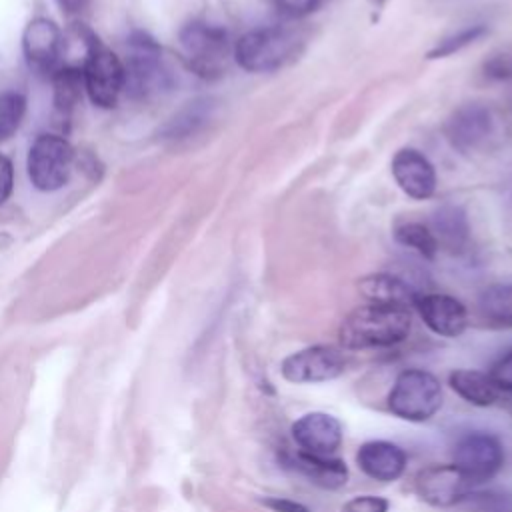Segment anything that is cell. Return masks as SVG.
Instances as JSON below:
<instances>
[{
	"instance_id": "6da1fadb",
	"label": "cell",
	"mask_w": 512,
	"mask_h": 512,
	"mask_svg": "<svg viewBox=\"0 0 512 512\" xmlns=\"http://www.w3.org/2000/svg\"><path fill=\"white\" fill-rule=\"evenodd\" d=\"M412 326L408 308L386 304H362L354 308L338 328V342L346 350L388 348L402 342Z\"/></svg>"
},
{
	"instance_id": "7a4b0ae2",
	"label": "cell",
	"mask_w": 512,
	"mask_h": 512,
	"mask_svg": "<svg viewBox=\"0 0 512 512\" xmlns=\"http://www.w3.org/2000/svg\"><path fill=\"white\" fill-rule=\"evenodd\" d=\"M386 404L402 420L426 422L442 408V384L428 370H402L392 384Z\"/></svg>"
},
{
	"instance_id": "3957f363",
	"label": "cell",
	"mask_w": 512,
	"mask_h": 512,
	"mask_svg": "<svg viewBox=\"0 0 512 512\" xmlns=\"http://www.w3.org/2000/svg\"><path fill=\"white\" fill-rule=\"evenodd\" d=\"M298 36L282 26L254 28L242 34L232 50V56L246 72H270L280 68L294 56Z\"/></svg>"
},
{
	"instance_id": "277c9868",
	"label": "cell",
	"mask_w": 512,
	"mask_h": 512,
	"mask_svg": "<svg viewBox=\"0 0 512 512\" xmlns=\"http://www.w3.org/2000/svg\"><path fill=\"white\" fill-rule=\"evenodd\" d=\"M80 70L90 100L100 108L116 106L126 82L124 64L92 34H88L86 38V54Z\"/></svg>"
},
{
	"instance_id": "5b68a950",
	"label": "cell",
	"mask_w": 512,
	"mask_h": 512,
	"mask_svg": "<svg viewBox=\"0 0 512 512\" xmlns=\"http://www.w3.org/2000/svg\"><path fill=\"white\" fill-rule=\"evenodd\" d=\"M180 46L190 68L202 78H216L230 56L228 32L208 22H188L180 30Z\"/></svg>"
},
{
	"instance_id": "8992f818",
	"label": "cell",
	"mask_w": 512,
	"mask_h": 512,
	"mask_svg": "<svg viewBox=\"0 0 512 512\" xmlns=\"http://www.w3.org/2000/svg\"><path fill=\"white\" fill-rule=\"evenodd\" d=\"M74 150L70 142L58 134H40L28 150V178L34 188L52 192L62 188L72 172Z\"/></svg>"
},
{
	"instance_id": "52a82bcc",
	"label": "cell",
	"mask_w": 512,
	"mask_h": 512,
	"mask_svg": "<svg viewBox=\"0 0 512 512\" xmlns=\"http://www.w3.org/2000/svg\"><path fill=\"white\" fill-rule=\"evenodd\" d=\"M452 464L470 486L484 484L502 470L504 446L498 436L490 432H468L456 442L452 450Z\"/></svg>"
},
{
	"instance_id": "ba28073f",
	"label": "cell",
	"mask_w": 512,
	"mask_h": 512,
	"mask_svg": "<svg viewBox=\"0 0 512 512\" xmlns=\"http://www.w3.org/2000/svg\"><path fill=\"white\" fill-rule=\"evenodd\" d=\"M160 56L162 52L158 42L146 32H134L128 38L124 88L132 98H146L168 84Z\"/></svg>"
},
{
	"instance_id": "9c48e42d",
	"label": "cell",
	"mask_w": 512,
	"mask_h": 512,
	"mask_svg": "<svg viewBox=\"0 0 512 512\" xmlns=\"http://www.w3.org/2000/svg\"><path fill=\"white\" fill-rule=\"evenodd\" d=\"M346 358L340 348L330 344H316L292 352L280 364V374L292 384H320L342 376Z\"/></svg>"
},
{
	"instance_id": "30bf717a",
	"label": "cell",
	"mask_w": 512,
	"mask_h": 512,
	"mask_svg": "<svg viewBox=\"0 0 512 512\" xmlns=\"http://www.w3.org/2000/svg\"><path fill=\"white\" fill-rule=\"evenodd\" d=\"M22 50L26 64L40 76H54L62 66L64 40L60 28L48 18H32L22 34Z\"/></svg>"
},
{
	"instance_id": "8fae6325",
	"label": "cell",
	"mask_w": 512,
	"mask_h": 512,
	"mask_svg": "<svg viewBox=\"0 0 512 512\" xmlns=\"http://www.w3.org/2000/svg\"><path fill=\"white\" fill-rule=\"evenodd\" d=\"M414 490L426 504L448 508L468 498L470 484L454 464H430L418 470L414 478Z\"/></svg>"
},
{
	"instance_id": "7c38bea8",
	"label": "cell",
	"mask_w": 512,
	"mask_h": 512,
	"mask_svg": "<svg viewBox=\"0 0 512 512\" xmlns=\"http://www.w3.org/2000/svg\"><path fill=\"white\" fill-rule=\"evenodd\" d=\"M298 450L316 456H334L344 440L342 422L328 412H306L292 424Z\"/></svg>"
},
{
	"instance_id": "4fadbf2b",
	"label": "cell",
	"mask_w": 512,
	"mask_h": 512,
	"mask_svg": "<svg viewBox=\"0 0 512 512\" xmlns=\"http://www.w3.org/2000/svg\"><path fill=\"white\" fill-rule=\"evenodd\" d=\"M414 308L418 310L424 324L438 336L456 338L468 326L466 306L448 294H418Z\"/></svg>"
},
{
	"instance_id": "5bb4252c",
	"label": "cell",
	"mask_w": 512,
	"mask_h": 512,
	"mask_svg": "<svg viewBox=\"0 0 512 512\" xmlns=\"http://www.w3.org/2000/svg\"><path fill=\"white\" fill-rule=\"evenodd\" d=\"M396 184L414 200H426L436 190V170L432 162L414 148H402L392 158Z\"/></svg>"
},
{
	"instance_id": "9a60e30c",
	"label": "cell",
	"mask_w": 512,
	"mask_h": 512,
	"mask_svg": "<svg viewBox=\"0 0 512 512\" xmlns=\"http://www.w3.org/2000/svg\"><path fill=\"white\" fill-rule=\"evenodd\" d=\"M408 456L404 448L388 440L364 442L356 452L358 468L372 480L394 482L406 470Z\"/></svg>"
},
{
	"instance_id": "2e32d148",
	"label": "cell",
	"mask_w": 512,
	"mask_h": 512,
	"mask_svg": "<svg viewBox=\"0 0 512 512\" xmlns=\"http://www.w3.org/2000/svg\"><path fill=\"white\" fill-rule=\"evenodd\" d=\"M490 130H492L490 110L476 102L460 106L446 122L448 142L462 152H470L478 148L488 138Z\"/></svg>"
},
{
	"instance_id": "e0dca14e",
	"label": "cell",
	"mask_w": 512,
	"mask_h": 512,
	"mask_svg": "<svg viewBox=\"0 0 512 512\" xmlns=\"http://www.w3.org/2000/svg\"><path fill=\"white\" fill-rule=\"evenodd\" d=\"M286 464L302 474L308 482L326 490H338L348 482V468L344 460L336 456H316L296 450L288 456Z\"/></svg>"
},
{
	"instance_id": "ac0fdd59",
	"label": "cell",
	"mask_w": 512,
	"mask_h": 512,
	"mask_svg": "<svg viewBox=\"0 0 512 512\" xmlns=\"http://www.w3.org/2000/svg\"><path fill=\"white\" fill-rule=\"evenodd\" d=\"M360 294L374 304L386 306H400V308H414L418 292L398 276L392 274H370L358 282Z\"/></svg>"
},
{
	"instance_id": "d6986e66",
	"label": "cell",
	"mask_w": 512,
	"mask_h": 512,
	"mask_svg": "<svg viewBox=\"0 0 512 512\" xmlns=\"http://www.w3.org/2000/svg\"><path fill=\"white\" fill-rule=\"evenodd\" d=\"M432 234L438 242V248L442 246L452 254L464 252L470 238L466 212L456 204H442L432 214Z\"/></svg>"
},
{
	"instance_id": "ffe728a7",
	"label": "cell",
	"mask_w": 512,
	"mask_h": 512,
	"mask_svg": "<svg viewBox=\"0 0 512 512\" xmlns=\"http://www.w3.org/2000/svg\"><path fill=\"white\" fill-rule=\"evenodd\" d=\"M450 388L468 404L472 406H492L498 400V388L492 382L488 372L472 370V368H458L448 374Z\"/></svg>"
},
{
	"instance_id": "44dd1931",
	"label": "cell",
	"mask_w": 512,
	"mask_h": 512,
	"mask_svg": "<svg viewBox=\"0 0 512 512\" xmlns=\"http://www.w3.org/2000/svg\"><path fill=\"white\" fill-rule=\"evenodd\" d=\"M52 86H54V116L64 122H68L80 102V94L84 88V78L80 66H62L54 76H52Z\"/></svg>"
},
{
	"instance_id": "7402d4cb",
	"label": "cell",
	"mask_w": 512,
	"mask_h": 512,
	"mask_svg": "<svg viewBox=\"0 0 512 512\" xmlns=\"http://www.w3.org/2000/svg\"><path fill=\"white\" fill-rule=\"evenodd\" d=\"M212 108H214V102L210 98H198L188 102L166 122V126L162 128L164 138L178 140V138L192 136L210 120Z\"/></svg>"
},
{
	"instance_id": "603a6c76",
	"label": "cell",
	"mask_w": 512,
	"mask_h": 512,
	"mask_svg": "<svg viewBox=\"0 0 512 512\" xmlns=\"http://www.w3.org/2000/svg\"><path fill=\"white\" fill-rule=\"evenodd\" d=\"M478 308L488 322L512 328V284L488 286L478 298Z\"/></svg>"
},
{
	"instance_id": "cb8c5ba5",
	"label": "cell",
	"mask_w": 512,
	"mask_h": 512,
	"mask_svg": "<svg viewBox=\"0 0 512 512\" xmlns=\"http://www.w3.org/2000/svg\"><path fill=\"white\" fill-rule=\"evenodd\" d=\"M394 238L402 246L416 250L420 256H424L428 260H432L436 256V252L440 250L432 230L420 222H406V224L398 226L394 232Z\"/></svg>"
},
{
	"instance_id": "d4e9b609",
	"label": "cell",
	"mask_w": 512,
	"mask_h": 512,
	"mask_svg": "<svg viewBox=\"0 0 512 512\" xmlns=\"http://www.w3.org/2000/svg\"><path fill=\"white\" fill-rule=\"evenodd\" d=\"M26 112V98L20 92L0 94V142L8 140L20 126Z\"/></svg>"
},
{
	"instance_id": "484cf974",
	"label": "cell",
	"mask_w": 512,
	"mask_h": 512,
	"mask_svg": "<svg viewBox=\"0 0 512 512\" xmlns=\"http://www.w3.org/2000/svg\"><path fill=\"white\" fill-rule=\"evenodd\" d=\"M486 32V28L482 24H476V26H468V28H462L460 32L456 34H450L446 38H442L430 52H428V58H444V56H450L458 50H462L464 46L476 42L482 34Z\"/></svg>"
},
{
	"instance_id": "4316f807",
	"label": "cell",
	"mask_w": 512,
	"mask_h": 512,
	"mask_svg": "<svg viewBox=\"0 0 512 512\" xmlns=\"http://www.w3.org/2000/svg\"><path fill=\"white\" fill-rule=\"evenodd\" d=\"M388 508H390V502L386 498L362 494L344 502L340 512H388Z\"/></svg>"
},
{
	"instance_id": "83f0119b",
	"label": "cell",
	"mask_w": 512,
	"mask_h": 512,
	"mask_svg": "<svg viewBox=\"0 0 512 512\" xmlns=\"http://www.w3.org/2000/svg\"><path fill=\"white\" fill-rule=\"evenodd\" d=\"M490 378L498 390L512 392V350L502 354L490 368Z\"/></svg>"
},
{
	"instance_id": "f1b7e54d",
	"label": "cell",
	"mask_w": 512,
	"mask_h": 512,
	"mask_svg": "<svg viewBox=\"0 0 512 512\" xmlns=\"http://www.w3.org/2000/svg\"><path fill=\"white\" fill-rule=\"evenodd\" d=\"M276 8L288 18H300L316 10L320 0H274Z\"/></svg>"
},
{
	"instance_id": "f546056e",
	"label": "cell",
	"mask_w": 512,
	"mask_h": 512,
	"mask_svg": "<svg viewBox=\"0 0 512 512\" xmlns=\"http://www.w3.org/2000/svg\"><path fill=\"white\" fill-rule=\"evenodd\" d=\"M14 186V168L10 158L0 154V206L10 198Z\"/></svg>"
},
{
	"instance_id": "4dcf8cb0",
	"label": "cell",
	"mask_w": 512,
	"mask_h": 512,
	"mask_svg": "<svg viewBox=\"0 0 512 512\" xmlns=\"http://www.w3.org/2000/svg\"><path fill=\"white\" fill-rule=\"evenodd\" d=\"M266 508H270L272 512H310V508H306L304 504L290 500V498H280V496H270V498H262L260 500Z\"/></svg>"
},
{
	"instance_id": "1f68e13d",
	"label": "cell",
	"mask_w": 512,
	"mask_h": 512,
	"mask_svg": "<svg viewBox=\"0 0 512 512\" xmlns=\"http://www.w3.org/2000/svg\"><path fill=\"white\" fill-rule=\"evenodd\" d=\"M486 74L498 80L512 76V58L510 56H496L490 62H486Z\"/></svg>"
},
{
	"instance_id": "d6a6232c",
	"label": "cell",
	"mask_w": 512,
	"mask_h": 512,
	"mask_svg": "<svg viewBox=\"0 0 512 512\" xmlns=\"http://www.w3.org/2000/svg\"><path fill=\"white\" fill-rule=\"evenodd\" d=\"M56 2L60 4L62 12H66V14H80L88 4V0H56Z\"/></svg>"
},
{
	"instance_id": "836d02e7",
	"label": "cell",
	"mask_w": 512,
	"mask_h": 512,
	"mask_svg": "<svg viewBox=\"0 0 512 512\" xmlns=\"http://www.w3.org/2000/svg\"><path fill=\"white\" fill-rule=\"evenodd\" d=\"M370 2H372L374 6H382V2H384V0H370Z\"/></svg>"
}]
</instances>
